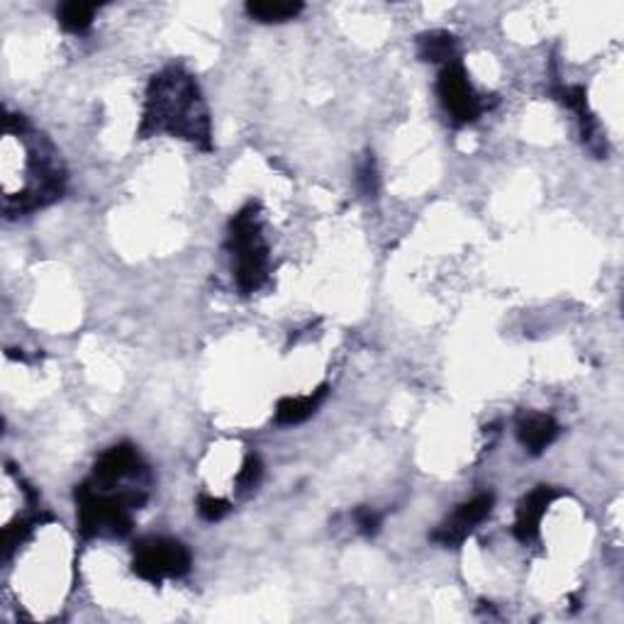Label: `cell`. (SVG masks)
Instances as JSON below:
<instances>
[{
	"label": "cell",
	"mask_w": 624,
	"mask_h": 624,
	"mask_svg": "<svg viewBox=\"0 0 624 624\" xmlns=\"http://www.w3.org/2000/svg\"><path fill=\"white\" fill-rule=\"evenodd\" d=\"M0 189L6 217L42 211L60 201L66 189L60 154L22 115H6L3 120Z\"/></svg>",
	"instance_id": "1"
},
{
	"label": "cell",
	"mask_w": 624,
	"mask_h": 624,
	"mask_svg": "<svg viewBox=\"0 0 624 624\" xmlns=\"http://www.w3.org/2000/svg\"><path fill=\"white\" fill-rule=\"evenodd\" d=\"M166 132L201 149H213L211 115L195 78L181 66H169L147 88L140 137Z\"/></svg>",
	"instance_id": "2"
},
{
	"label": "cell",
	"mask_w": 624,
	"mask_h": 624,
	"mask_svg": "<svg viewBox=\"0 0 624 624\" xmlns=\"http://www.w3.org/2000/svg\"><path fill=\"white\" fill-rule=\"evenodd\" d=\"M144 503L142 488H98L90 481L76 485L80 537H127L132 531V513Z\"/></svg>",
	"instance_id": "3"
},
{
	"label": "cell",
	"mask_w": 624,
	"mask_h": 624,
	"mask_svg": "<svg viewBox=\"0 0 624 624\" xmlns=\"http://www.w3.org/2000/svg\"><path fill=\"white\" fill-rule=\"evenodd\" d=\"M227 251L233 254L235 279L241 293H254L269 276V247L261 235L259 205L249 203L229 223Z\"/></svg>",
	"instance_id": "4"
},
{
	"label": "cell",
	"mask_w": 624,
	"mask_h": 624,
	"mask_svg": "<svg viewBox=\"0 0 624 624\" xmlns=\"http://www.w3.org/2000/svg\"><path fill=\"white\" fill-rule=\"evenodd\" d=\"M132 571L159 585L166 578H181L191 571V551L176 539L166 537H149L135 545Z\"/></svg>",
	"instance_id": "5"
},
{
	"label": "cell",
	"mask_w": 624,
	"mask_h": 624,
	"mask_svg": "<svg viewBox=\"0 0 624 624\" xmlns=\"http://www.w3.org/2000/svg\"><path fill=\"white\" fill-rule=\"evenodd\" d=\"M437 94L442 100L444 110L452 115V120L456 125H469L476 122L481 115L491 108V103L481 96L473 84L469 80L464 66L459 62L449 64L442 68L437 80Z\"/></svg>",
	"instance_id": "6"
},
{
	"label": "cell",
	"mask_w": 624,
	"mask_h": 624,
	"mask_svg": "<svg viewBox=\"0 0 624 624\" xmlns=\"http://www.w3.org/2000/svg\"><path fill=\"white\" fill-rule=\"evenodd\" d=\"M144 476L147 464L140 452H137L132 444H118L108 449V452L96 461L90 483L98 485V488H115L118 483L140 481Z\"/></svg>",
	"instance_id": "7"
},
{
	"label": "cell",
	"mask_w": 624,
	"mask_h": 624,
	"mask_svg": "<svg viewBox=\"0 0 624 624\" xmlns=\"http://www.w3.org/2000/svg\"><path fill=\"white\" fill-rule=\"evenodd\" d=\"M495 498L491 493L476 495V498L459 505V510L447 519L444 525H439V529L432 535V541L449 549H456L459 545H464L469 535L476 529L485 517H491Z\"/></svg>",
	"instance_id": "8"
},
{
	"label": "cell",
	"mask_w": 624,
	"mask_h": 624,
	"mask_svg": "<svg viewBox=\"0 0 624 624\" xmlns=\"http://www.w3.org/2000/svg\"><path fill=\"white\" fill-rule=\"evenodd\" d=\"M551 94H553V98L561 103V106H566L575 115L578 125H581V137H583L585 147L591 149L595 157H605L607 154V142L603 140V137H600L595 115L591 112V108H588L585 88L583 86L557 84V86L551 88Z\"/></svg>",
	"instance_id": "9"
},
{
	"label": "cell",
	"mask_w": 624,
	"mask_h": 624,
	"mask_svg": "<svg viewBox=\"0 0 624 624\" xmlns=\"http://www.w3.org/2000/svg\"><path fill=\"white\" fill-rule=\"evenodd\" d=\"M557 498H559L557 491L549 488V485H539V488H535L519 501L515 517V537L523 541V545H531V541L539 539L541 517L547 515L551 503Z\"/></svg>",
	"instance_id": "10"
},
{
	"label": "cell",
	"mask_w": 624,
	"mask_h": 624,
	"mask_svg": "<svg viewBox=\"0 0 624 624\" xmlns=\"http://www.w3.org/2000/svg\"><path fill=\"white\" fill-rule=\"evenodd\" d=\"M561 432L559 422L545 412H523L517 418V437L529 454L539 456L557 442Z\"/></svg>",
	"instance_id": "11"
},
{
	"label": "cell",
	"mask_w": 624,
	"mask_h": 624,
	"mask_svg": "<svg viewBox=\"0 0 624 624\" xmlns=\"http://www.w3.org/2000/svg\"><path fill=\"white\" fill-rule=\"evenodd\" d=\"M325 398H327V386H320L318 390L308 392V396L283 398V400H279V406H276V422L286 424V427L305 422L320 410Z\"/></svg>",
	"instance_id": "12"
},
{
	"label": "cell",
	"mask_w": 624,
	"mask_h": 624,
	"mask_svg": "<svg viewBox=\"0 0 624 624\" xmlns=\"http://www.w3.org/2000/svg\"><path fill=\"white\" fill-rule=\"evenodd\" d=\"M418 54L422 62H430V64H456V37L449 32H424L418 37Z\"/></svg>",
	"instance_id": "13"
},
{
	"label": "cell",
	"mask_w": 624,
	"mask_h": 624,
	"mask_svg": "<svg viewBox=\"0 0 624 624\" xmlns=\"http://www.w3.org/2000/svg\"><path fill=\"white\" fill-rule=\"evenodd\" d=\"M303 13V3H247V15L263 25H279Z\"/></svg>",
	"instance_id": "14"
},
{
	"label": "cell",
	"mask_w": 624,
	"mask_h": 624,
	"mask_svg": "<svg viewBox=\"0 0 624 624\" xmlns=\"http://www.w3.org/2000/svg\"><path fill=\"white\" fill-rule=\"evenodd\" d=\"M94 13H96L94 6L66 3L60 8V22L66 32L84 34L90 28V22H94Z\"/></svg>",
	"instance_id": "15"
},
{
	"label": "cell",
	"mask_w": 624,
	"mask_h": 624,
	"mask_svg": "<svg viewBox=\"0 0 624 624\" xmlns=\"http://www.w3.org/2000/svg\"><path fill=\"white\" fill-rule=\"evenodd\" d=\"M356 186H359L362 195H366V198H376V195H378L380 179H378V169H376L374 154H366L359 171H356Z\"/></svg>",
	"instance_id": "16"
},
{
	"label": "cell",
	"mask_w": 624,
	"mask_h": 624,
	"mask_svg": "<svg viewBox=\"0 0 624 624\" xmlns=\"http://www.w3.org/2000/svg\"><path fill=\"white\" fill-rule=\"evenodd\" d=\"M261 473H263V466H261L259 456L249 454L247 461H245V466H241L239 476H237L239 491H254V488H257L259 481H261Z\"/></svg>",
	"instance_id": "17"
},
{
	"label": "cell",
	"mask_w": 624,
	"mask_h": 624,
	"mask_svg": "<svg viewBox=\"0 0 624 624\" xmlns=\"http://www.w3.org/2000/svg\"><path fill=\"white\" fill-rule=\"evenodd\" d=\"M198 513L207 523H219V519L229 513V503L223 498H213V495H201Z\"/></svg>",
	"instance_id": "18"
},
{
	"label": "cell",
	"mask_w": 624,
	"mask_h": 624,
	"mask_svg": "<svg viewBox=\"0 0 624 624\" xmlns=\"http://www.w3.org/2000/svg\"><path fill=\"white\" fill-rule=\"evenodd\" d=\"M354 519H356V527H359L366 537H374L380 529V515L372 510V507H359V510L354 513Z\"/></svg>",
	"instance_id": "19"
}]
</instances>
